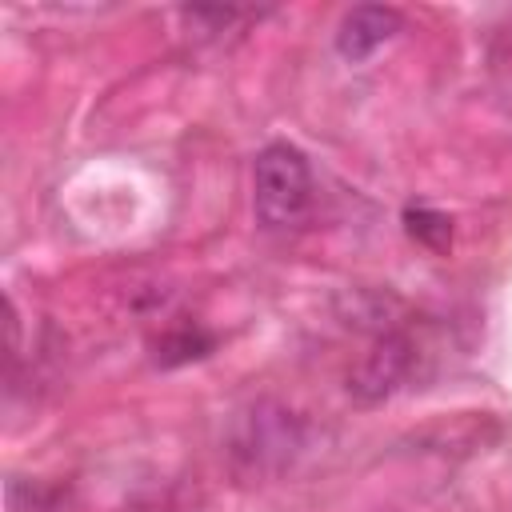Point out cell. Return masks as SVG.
Returning a JSON list of instances; mask_svg holds the SVG:
<instances>
[{"mask_svg":"<svg viewBox=\"0 0 512 512\" xmlns=\"http://www.w3.org/2000/svg\"><path fill=\"white\" fill-rule=\"evenodd\" d=\"M252 208L256 220L272 232L300 228L312 208V168L308 156L288 144L272 140L252 160Z\"/></svg>","mask_w":512,"mask_h":512,"instance_id":"cell-2","label":"cell"},{"mask_svg":"<svg viewBox=\"0 0 512 512\" xmlns=\"http://www.w3.org/2000/svg\"><path fill=\"white\" fill-rule=\"evenodd\" d=\"M404 28V12L392 4H356L344 12L340 28H336V52L352 64L368 60L380 44H388L396 32Z\"/></svg>","mask_w":512,"mask_h":512,"instance_id":"cell-4","label":"cell"},{"mask_svg":"<svg viewBox=\"0 0 512 512\" xmlns=\"http://www.w3.org/2000/svg\"><path fill=\"white\" fill-rule=\"evenodd\" d=\"M228 460L240 476H276L304 448V420L280 400H252L228 424Z\"/></svg>","mask_w":512,"mask_h":512,"instance_id":"cell-1","label":"cell"},{"mask_svg":"<svg viewBox=\"0 0 512 512\" xmlns=\"http://www.w3.org/2000/svg\"><path fill=\"white\" fill-rule=\"evenodd\" d=\"M404 220H408V232L420 240V244H428V248H448V240H452V220L444 216V212H432V208H408L404 212Z\"/></svg>","mask_w":512,"mask_h":512,"instance_id":"cell-5","label":"cell"},{"mask_svg":"<svg viewBox=\"0 0 512 512\" xmlns=\"http://www.w3.org/2000/svg\"><path fill=\"white\" fill-rule=\"evenodd\" d=\"M212 340L208 336H200V332H180V336H164L156 348V360L160 364H180V360H196V356H204V348H208Z\"/></svg>","mask_w":512,"mask_h":512,"instance_id":"cell-6","label":"cell"},{"mask_svg":"<svg viewBox=\"0 0 512 512\" xmlns=\"http://www.w3.org/2000/svg\"><path fill=\"white\" fill-rule=\"evenodd\" d=\"M416 368V344L400 328H384L372 336L368 352L348 372V396L356 404H384L404 388V380Z\"/></svg>","mask_w":512,"mask_h":512,"instance_id":"cell-3","label":"cell"}]
</instances>
